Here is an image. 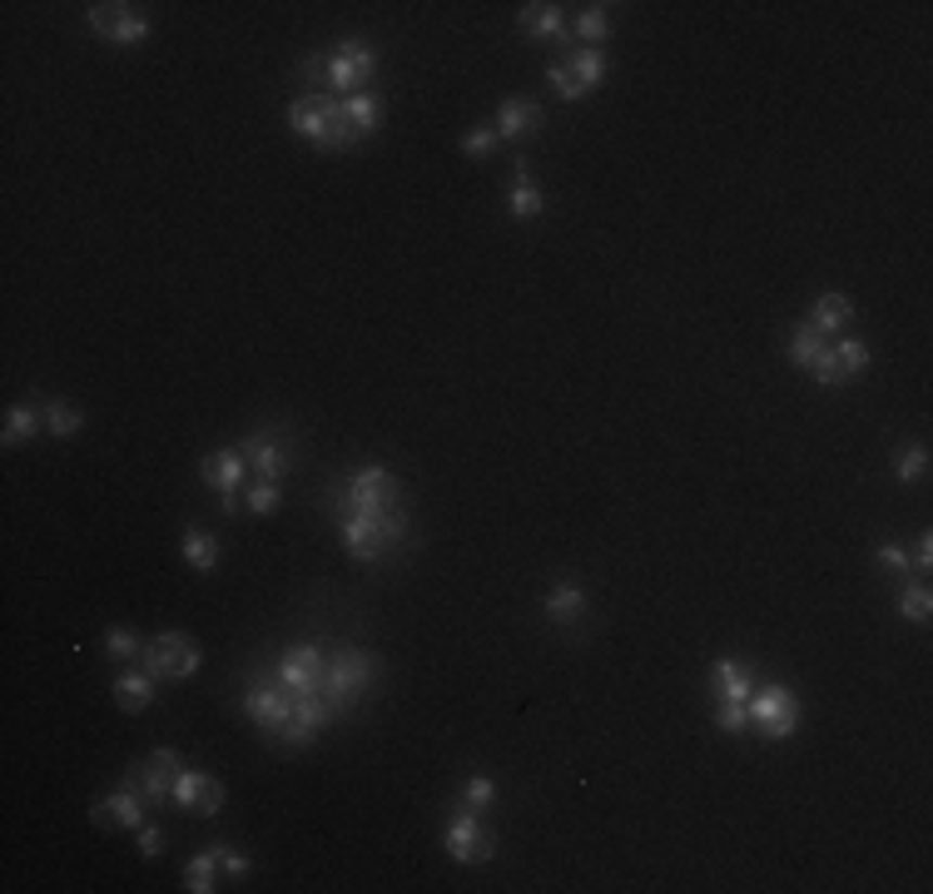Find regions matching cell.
I'll list each match as a JSON object with an SVG mask.
<instances>
[{
    "mask_svg": "<svg viewBox=\"0 0 933 894\" xmlns=\"http://www.w3.org/2000/svg\"><path fill=\"white\" fill-rule=\"evenodd\" d=\"M289 125L298 140H308L314 150L323 154H338V150H353V144H362V135L353 130L348 119V100H338V94H298L289 105Z\"/></svg>",
    "mask_w": 933,
    "mask_h": 894,
    "instance_id": "1",
    "label": "cell"
},
{
    "mask_svg": "<svg viewBox=\"0 0 933 894\" xmlns=\"http://www.w3.org/2000/svg\"><path fill=\"white\" fill-rule=\"evenodd\" d=\"M343 552L358 562H383L408 541V507H387V512H343L338 518Z\"/></svg>",
    "mask_w": 933,
    "mask_h": 894,
    "instance_id": "2",
    "label": "cell"
},
{
    "mask_svg": "<svg viewBox=\"0 0 933 894\" xmlns=\"http://www.w3.org/2000/svg\"><path fill=\"white\" fill-rule=\"evenodd\" d=\"M304 75H323V94H338V100H348V94H362L368 85H373L378 55H373V46H368V40H338V46L328 50V60L304 65Z\"/></svg>",
    "mask_w": 933,
    "mask_h": 894,
    "instance_id": "3",
    "label": "cell"
},
{
    "mask_svg": "<svg viewBox=\"0 0 933 894\" xmlns=\"http://www.w3.org/2000/svg\"><path fill=\"white\" fill-rule=\"evenodd\" d=\"M140 666L150 670L154 681H184V676H194V670L204 666V651H199V641L184 631H159L154 641H144Z\"/></svg>",
    "mask_w": 933,
    "mask_h": 894,
    "instance_id": "4",
    "label": "cell"
},
{
    "mask_svg": "<svg viewBox=\"0 0 933 894\" xmlns=\"http://www.w3.org/2000/svg\"><path fill=\"white\" fill-rule=\"evenodd\" d=\"M750 730H759L765 741H790L800 730V695L790 686L770 681L750 695Z\"/></svg>",
    "mask_w": 933,
    "mask_h": 894,
    "instance_id": "5",
    "label": "cell"
},
{
    "mask_svg": "<svg viewBox=\"0 0 933 894\" xmlns=\"http://www.w3.org/2000/svg\"><path fill=\"white\" fill-rule=\"evenodd\" d=\"M373 686V656L362 647H343L338 661H328V676H323V701L333 711H348L358 706L362 695Z\"/></svg>",
    "mask_w": 933,
    "mask_h": 894,
    "instance_id": "6",
    "label": "cell"
},
{
    "mask_svg": "<svg viewBox=\"0 0 933 894\" xmlns=\"http://www.w3.org/2000/svg\"><path fill=\"white\" fill-rule=\"evenodd\" d=\"M85 21L110 46H135V40L150 36V15H140V5H125V0H94V5H85Z\"/></svg>",
    "mask_w": 933,
    "mask_h": 894,
    "instance_id": "7",
    "label": "cell"
},
{
    "mask_svg": "<svg viewBox=\"0 0 933 894\" xmlns=\"http://www.w3.org/2000/svg\"><path fill=\"white\" fill-rule=\"evenodd\" d=\"M179 770H184V755H179L175 745H159L150 761H140L135 770H125V786L140 790L144 805H164V801H175Z\"/></svg>",
    "mask_w": 933,
    "mask_h": 894,
    "instance_id": "8",
    "label": "cell"
},
{
    "mask_svg": "<svg viewBox=\"0 0 933 894\" xmlns=\"http://www.w3.org/2000/svg\"><path fill=\"white\" fill-rule=\"evenodd\" d=\"M343 512H387V507H402V483H397L387 468H362L343 483Z\"/></svg>",
    "mask_w": 933,
    "mask_h": 894,
    "instance_id": "9",
    "label": "cell"
},
{
    "mask_svg": "<svg viewBox=\"0 0 933 894\" xmlns=\"http://www.w3.org/2000/svg\"><path fill=\"white\" fill-rule=\"evenodd\" d=\"M323 676H328V661L318 651V641H304V647H289L279 656V676L273 681L293 695H323Z\"/></svg>",
    "mask_w": 933,
    "mask_h": 894,
    "instance_id": "10",
    "label": "cell"
},
{
    "mask_svg": "<svg viewBox=\"0 0 933 894\" xmlns=\"http://www.w3.org/2000/svg\"><path fill=\"white\" fill-rule=\"evenodd\" d=\"M447 855H452L457 865H487V859L497 855V835L482 825V815L462 810L452 825H447Z\"/></svg>",
    "mask_w": 933,
    "mask_h": 894,
    "instance_id": "11",
    "label": "cell"
},
{
    "mask_svg": "<svg viewBox=\"0 0 933 894\" xmlns=\"http://www.w3.org/2000/svg\"><path fill=\"white\" fill-rule=\"evenodd\" d=\"M244 711H248V720H254L258 730H264V736H279L283 726H289V716H293V691H283L279 681H254L244 691Z\"/></svg>",
    "mask_w": 933,
    "mask_h": 894,
    "instance_id": "12",
    "label": "cell"
},
{
    "mask_svg": "<svg viewBox=\"0 0 933 894\" xmlns=\"http://www.w3.org/2000/svg\"><path fill=\"white\" fill-rule=\"evenodd\" d=\"M239 452H244L248 472L264 477V483H283V472L293 468V452L279 433H248L244 443H239Z\"/></svg>",
    "mask_w": 933,
    "mask_h": 894,
    "instance_id": "13",
    "label": "cell"
},
{
    "mask_svg": "<svg viewBox=\"0 0 933 894\" xmlns=\"http://www.w3.org/2000/svg\"><path fill=\"white\" fill-rule=\"evenodd\" d=\"M175 805L179 810H189V815H219V805H223V786L214 776H204V770H179V780H175Z\"/></svg>",
    "mask_w": 933,
    "mask_h": 894,
    "instance_id": "14",
    "label": "cell"
},
{
    "mask_svg": "<svg viewBox=\"0 0 933 894\" xmlns=\"http://www.w3.org/2000/svg\"><path fill=\"white\" fill-rule=\"evenodd\" d=\"M90 820L100 825V830H115V825H125V830H140V825H144V795L135 786H119L115 795L94 801Z\"/></svg>",
    "mask_w": 933,
    "mask_h": 894,
    "instance_id": "15",
    "label": "cell"
},
{
    "mask_svg": "<svg viewBox=\"0 0 933 894\" xmlns=\"http://www.w3.org/2000/svg\"><path fill=\"white\" fill-rule=\"evenodd\" d=\"M199 477H204V487H214V493H244V477H248V462L244 452H229V447H219V452H209V458L199 462Z\"/></svg>",
    "mask_w": 933,
    "mask_h": 894,
    "instance_id": "16",
    "label": "cell"
},
{
    "mask_svg": "<svg viewBox=\"0 0 933 894\" xmlns=\"http://www.w3.org/2000/svg\"><path fill=\"white\" fill-rule=\"evenodd\" d=\"M497 135L502 140H532V135L541 130V105L537 100H507L502 110H497Z\"/></svg>",
    "mask_w": 933,
    "mask_h": 894,
    "instance_id": "17",
    "label": "cell"
},
{
    "mask_svg": "<svg viewBox=\"0 0 933 894\" xmlns=\"http://www.w3.org/2000/svg\"><path fill=\"white\" fill-rule=\"evenodd\" d=\"M711 695L715 701H750L755 695V670L740 661H715L711 666Z\"/></svg>",
    "mask_w": 933,
    "mask_h": 894,
    "instance_id": "18",
    "label": "cell"
},
{
    "mask_svg": "<svg viewBox=\"0 0 933 894\" xmlns=\"http://www.w3.org/2000/svg\"><path fill=\"white\" fill-rule=\"evenodd\" d=\"M154 695H159V686H154V676H150L144 666L125 670V676L115 681V706L129 711V716H135V711H150V706H154Z\"/></svg>",
    "mask_w": 933,
    "mask_h": 894,
    "instance_id": "19",
    "label": "cell"
},
{
    "mask_svg": "<svg viewBox=\"0 0 933 894\" xmlns=\"http://www.w3.org/2000/svg\"><path fill=\"white\" fill-rule=\"evenodd\" d=\"M179 552H184V562L194 566L199 577H209V572H219V537L204 527H189L184 537H179Z\"/></svg>",
    "mask_w": 933,
    "mask_h": 894,
    "instance_id": "20",
    "label": "cell"
},
{
    "mask_svg": "<svg viewBox=\"0 0 933 894\" xmlns=\"http://www.w3.org/2000/svg\"><path fill=\"white\" fill-rule=\"evenodd\" d=\"M805 323H809V329H819L825 339H829V333H840V329H849V323H854V298H844V294L815 298V308H809Z\"/></svg>",
    "mask_w": 933,
    "mask_h": 894,
    "instance_id": "21",
    "label": "cell"
},
{
    "mask_svg": "<svg viewBox=\"0 0 933 894\" xmlns=\"http://www.w3.org/2000/svg\"><path fill=\"white\" fill-rule=\"evenodd\" d=\"M507 209H512V219H537V214H547V194L537 189V179H532V169H526V165H516L512 194H507Z\"/></svg>",
    "mask_w": 933,
    "mask_h": 894,
    "instance_id": "22",
    "label": "cell"
},
{
    "mask_svg": "<svg viewBox=\"0 0 933 894\" xmlns=\"http://www.w3.org/2000/svg\"><path fill=\"white\" fill-rule=\"evenodd\" d=\"M516 25H522L526 36H537V40H557L561 25H566V15H561V5H551V0H532V5L516 11Z\"/></svg>",
    "mask_w": 933,
    "mask_h": 894,
    "instance_id": "23",
    "label": "cell"
},
{
    "mask_svg": "<svg viewBox=\"0 0 933 894\" xmlns=\"http://www.w3.org/2000/svg\"><path fill=\"white\" fill-rule=\"evenodd\" d=\"M541 616L557 626H572L586 616V587H576V582H566V587H557L547 601H541Z\"/></svg>",
    "mask_w": 933,
    "mask_h": 894,
    "instance_id": "24",
    "label": "cell"
},
{
    "mask_svg": "<svg viewBox=\"0 0 933 894\" xmlns=\"http://www.w3.org/2000/svg\"><path fill=\"white\" fill-rule=\"evenodd\" d=\"M46 427V408H30V403H15L11 412H5V427H0V443L5 447H21L30 443V437Z\"/></svg>",
    "mask_w": 933,
    "mask_h": 894,
    "instance_id": "25",
    "label": "cell"
},
{
    "mask_svg": "<svg viewBox=\"0 0 933 894\" xmlns=\"http://www.w3.org/2000/svg\"><path fill=\"white\" fill-rule=\"evenodd\" d=\"M825 354H829V339H825V333L809 329V323H794V329H790V363H794V368H815Z\"/></svg>",
    "mask_w": 933,
    "mask_h": 894,
    "instance_id": "26",
    "label": "cell"
},
{
    "mask_svg": "<svg viewBox=\"0 0 933 894\" xmlns=\"http://www.w3.org/2000/svg\"><path fill=\"white\" fill-rule=\"evenodd\" d=\"M561 65H566V71L576 75V85H581L586 94H591L596 85L606 80V55H601V50H591V46H576V50H572V60H561Z\"/></svg>",
    "mask_w": 933,
    "mask_h": 894,
    "instance_id": "27",
    "label": "cell"
},
{
    "mask_svg": "<svg viewBox=\"0 0 933 894\" xmlns=\"http://www.w3.org/2000/svg\"><path fill=\"white\" fill-rule=\"evenodd\" d=\"M214 884H219V845L199 850V855L184 865V890L189 894H209Z\"/></svg>",
    "mask_w": 933,
    "mask_h": 894,
    "instance_id": "28",
    "label": "cell"
},
{
    "mask_svg": "<svg viewBox=\"0 0 933 894\" xmlns=\"http://www.w3.org/2000/svg\"><path fill=\"white\" fill-rule=\"evenodd\" d=\"M894 477L898 483H923L929 477V447L923 443H904L894 452Z\"/></svg>",
    "mask_w": 933,
    "mask_h": 894,
    "instance_id": "29",
    "label": "cell"
},
{
    "mask_svg": "<svg viewBox=\"0 0 933 894\" xmlns=\"http://www.w3.org/2000/svg\"><path fill=\"white\" fill-rule=\"evenodd\" d=\"M80 427H85V412L75 408V403H65V398L46 403V433L50 437H75Z\"/></svg>",
    "mask_w": 933,
    "mask_h": 894,
    "instance_id": "30",
    "label": "cell"
},
{
    "mask_svg": "<svg viewBox=\"0 0 933 894\" xmlns=\"http://www.w3.org/2000/svg\"><path fill=\"white\" fill-rule=\"evenodd\" d=\"M829 354H834V363H840L844 383H849V378H859V373H869V363H874V358H869V348H864L859 339H840Z\"/></svg>",
    "mask_w": 933,
    "mask_h": 894,
    "instance_id": "31",
    "label": "cell"
},
{
    "mask_svg": "<svg viewBox=\"0 0 933 894\" xmlns=\"http://www.w3.org/2000/svg\"><path fill=\"white\" fill-rule=\"evenodd\" d=\"M283 502V487L279 483H264V477H254V483L244 487V507L254 512V518H273Z\"/></svg>",
    "mask_w": 933,
    "mask_h": 894,
    "instance_id": "32",
    "label": "cell"
},
{
    "mask_svg": "<svg viewBox=\"0 0 933 894\" xmlns=\"http://www.w3.org/2000/svg\"><path fill=\"white\" fill-rule=\"evenodd\" d=\"M378 115H383V105H378V94H373V90L348 94V119H353V130H358L362 140L378 130Z\"/></svg>",
    "mask_w": 933,
    "mask_h": 894,
    "instance_id": "33",
    "label": "cell"
},
{
    "mask_svg": "<svg viewBox=\"0 0 933 894\" xmlns=\"http://www.w3.org/2000/svg\"><path fill=\"white\" fill-rule=\"evenodd\" d=\"M606 11L611 5H586L581 11V21H576V36H581V46H601V40L611 36V21H606Z\"/></svg>",
    "mask_w": 933,
    "mask_h": 894,
    "instance_id": "34",
    "label": "cell"
},
{
    "mask_svg": "<svg viewBox=\"0 0 933 894\" xmlns=\"http://www.w3.org/2000/svg\"><path fill=\"white\" fill-rule=\"evenodd\" d=\"M894 606H898V616H909V622H929V616H933L929 587H898Z\"/></svg>",
    "mask_w": 933,
    "mask_h": 894,
    "instance_id": "35",
    "label": "cell"
},
{
    "mask_svg": "<svg viewBox=\"0 0 933 894\" xmlns=\"http://www.w3.org/2000/svg\"><path fill=\"white\" fill-rule=\"evenodd\" d=\"M491 801H497V786H491L487 776H467L462 780V810L482 815V810H491Z\"/></svg>",
    "mask_w": 933,
    "mask_h": 894,
    "instance_id": "36",
    "label": "cell"
},
{
    "mask_svg": "<svg viewBox=\"0 0 933 894\" xmlns=\"http://www.w3.org/2000/svg\"><path fill=\"white\" fill-rule=\"evenodd\" d=\"M105 651L115 661H140L144 656V641L129 631V626H110V631H105Z\"/></svg>",
    "mask_w": 933,
    "mask_h": 894,
    "instance_id": "37",
    "label": "cell"
},
{
    "mask_svg": "<svg viewBox=\"0 0 933 894\" xmlns=\"http://www.w3.org/2000/svg\"><path fill=\"white\" fill-rule=\"evenodd\" d=\"M715 726H720L725 736L750 730V701H715Z\"/></svg>",
    "mask_w": 933,
    "mask_h": 894,
    "instance_id": "38",
    "label": "cell"
},
{
    "mask_svg": "<svg viewBox=\"0 0 933 894\" xmlns=\"http://www.w3.org/2000/svg\"><path fill=\"white\" fill-rule=\"evenodd\" d=\"M497 140H502V135H497V125H472V130L462 135V150L472 154V159H487V154L497 150Z\"/></svg>",
    "mask_w": 933,
    "mask_h": 894,
    "instance_id": "39",
    "label": "cell"
},
{
    "mask_svg": "<svg viewBox=\"0 0 933 894\" xmlns=\"http://www.w3.org/2000/svg\"><path fill=\"white\" fill-rule=\"evenodd\" d=\"M547 80H551V90H557V100H566V105H576V100H586V90L576 85V75L566 71V65H551L547 71Z\"/></svg>",
    "mask_w": 933,
    "mask_h": 894,
    "instance_id": "40",
    "label": "cell"
},
{
    "mask_svg": "<svg viewBox=\"0 0 933 894\" xmlns=\"http://www.w3.org/2000/svg\"><path fill=\"white\" fill-rule=\"evenodd\" d=\"M874 562L884 566L889 577H904V572H909V566H913V562H909V552H904L898 541H884V547H879V552H874Z\"/></svg>",
    "mask_w": 933,
    "mask_h": 894,
    "instance_id": "41",
    "label": "cell"
},
{
    "mask_svg": "<svg viewBox=\"0 0 933 894\" xmlns=\"http://www.w3.org/2000/svg\"><path fill=\"white\" fill-rule=\"evenodd\" d=\"M135 840H140V855L144 859H159L164 855V830H159V825H140V830H135Z\"/></svg>",
    "mask_w": 933,
    "mask_h": 894,
    "instance_id": "42",
    "label": "cell"
},
{
    "mask_svg": "<svg viewBox=\"0 0 933 894\" xmlns=\"http://www.w3.org/2000/svg\"><path fill=\"white\" fill-rule=\"evenodd\" d=\"M809 378H815V383H825V388H840V383H844V373H840V363H834V354L819 358V363L809 368Z\"/></svg>",
    "mask_w": 933,
    "mask_h": 894,
    "instance_id": "43",
    "label": "cell"
},
{
    "mask_svg": "<svg viewBox=\"0 0 933 894\" xmlns=\"http://www.w3.org/2000/svg\"><path fill=\"white\" fill-rule=\"evenodd\" d=\"M219 870L229 874V880H244L248 874V859L239 855V850H229V845H219Z\"/></svg>",
    "mask_w": 933,
    "mask_h": 894,
    "instance_id": "44",
    "label": "cell"
},
{
    "mask_svg": "<svg viewBox=\"0 0 933 894\" xmlns=\"http://www.w3.org/2000/svg\"><path fill=\"white\" fill-rule=\"evenodd\" d=\"M909 562L919 566V572H929V566H933V537H919V547H913Z\"/></svg>",
    "mask_w": 933,
    "mask_h": 894,
    "instance_id": "45",
    "label": "cell"
}]
</instances>
